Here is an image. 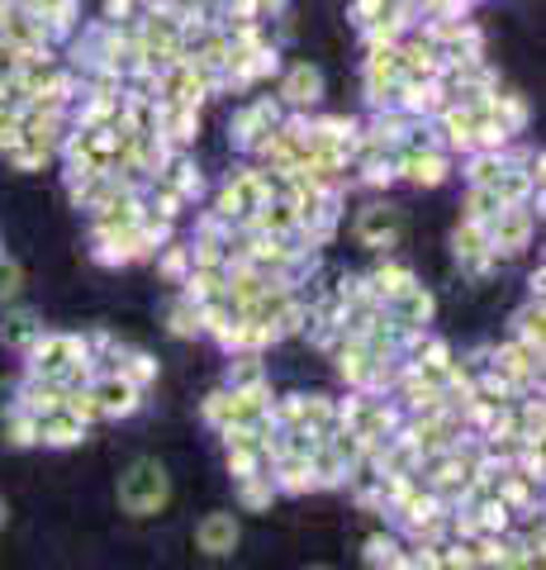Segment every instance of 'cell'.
Segmentation results:
<instances>
[{
  "label": "cell",
  "instance_id": "1",
  "mask_svg": "<svg viewBox=\"0 0 546 570\" xmlns=\"http://www.w3.org/2000/svg\"><path fill=\"white\" fill-rule=\"evenodd\" d=\"M119 499H125L129 513H152V509L167 499V475H162V466H152V461H138V466L125 475V485H119Z\"/></svg>",
  "mask_w": 546,
  "mask_h": 570
},
{
  "label": "cell",
  "instance_id": "2",
  "mask_svg": "<svg viewBox=\"0 0 546 570\" xmlns=\"http://www.w3.org/2000/svg\"><path fill=\"white\" fill-rule=\"evenodd\" d=\"M280 91H286V100H290V105H314V100L324 96V77H319V67H309V62L290 67V71H286V86H280Z\"/></svg>",
  "mask_w": 546,
  "mask_h": 570
},
{
  "label": "cell",
  "instance_id": "3",
  "mask_svg": "<svg viewBox=\"0 0 546 570\" xmlns=\"http://www.w3.org/2000/svg\"><path fill=\"white\" fill-rule=\"evenodd\" d=\"M395 228H399V214L395 209H366L361 224H357V234L361 238H395Z\"/></svg>",
  "mask_w": 546,
  "mask_h": 570
},
{
  "label": "cell",
  "instance_id": "4",
  "mask_svg": "<svg viewBox=\"0 0 546 570\" xmlns=\"http://www.w3.org/2000/svg\"><path fill=\"white\" fill-rule=\"evenodd\" d=\"M271 124H276L271 105H252V110L238 119V138H242V142H257L261 134H271Z\"/></svg>",
  "mask_w": 546,
  "mask_h": 570
},
{
  "label": "cell",
  "instance_id": "5",
  "mask_svg": "<svg viewBox=\"0 0 546 570\" xmlns=\"http://www.w3.org/2000/svg\"><path fill=\"white\" fill-rule=\"evenodd\" d=\"M234 538H238L234 519H209V523L200 528V542H205V551H228V547H234Z\"/></svg>",
  "mask_w": 546,
  "mask_h": 570
},
{
  "label": "cell",
  "instance_id": "6",
  "mask_svg": "<svg viewBox=\"0 0 546 570\" xmlns=\"http://www.w3.org/2000/svg\"><path fill=\"white\" fill-rule=\"evenodd\" d=\"M404 171H409L414 181H428V186L443 181V163H437L433 153H409V157H404Z\"/></svg>",
  "mask_w": 546,
  "mask_h": 570
},
{
  "label": "cell",
  "instance_id": "7",
  "mask_svg": "<svg viewBox=\"0 0 546 570\" xmlns=\"http://www.w3.org/2000/svg\"><path fill=\"white\" fill-rule=\"evenodd\" d=\"M14 281H20V272H14V266H0V295H10Z\"/></svg>",
  "mask_w": 546,
  "mask_h": 570
},
{
  "label": "cell",
  "instance_id": "8",
  "mask_svg": "<svg viewBox=\"0 0 546 570\" xmlns=\"http://www.w3.org/2000/svg\"><path fill=\"white\" fill-rule=\"evenodd\" d=\"M138 0H105V14H129Z\"/></svg>",
  "mask_w": 546,
  "mask_h": 570
},
{
  "label": "cell",
  "instance_id": "9",
  "mask_svg": "<svg viewBox=\"0 0 546 570\" xmlns=\"http://www.w3.org/2000/svg\"><path fill=\"white\" fill-rule=\"evenodd\" d=\"M6 10H10V0H0V14H6Z\"/></svg>",
  "mask_w": 546,
  "mask_h": 570
},
{
  "label": "cell",
  "instance_id": "10",
  "mask_svg": "<svg viewBox=\"0 0 546 570\" xmlns=\"http://www.w3.org/2000/svg\"><path fill=\"white\" fill-rule=\"evenodd\" d=\"M0 509H6V504H0Z\"/></svg>",
  "mask_w": 546,
  "mask_h": 570
}]
</instances>
